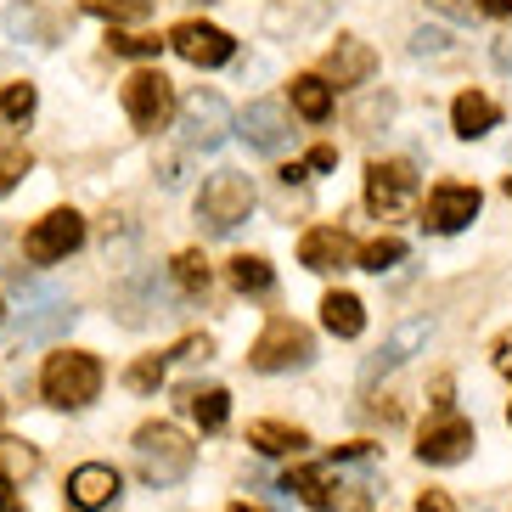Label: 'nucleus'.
I'll list each match as a JSON object with an SVG mask.
<instances>
[{
    "label": "nucleus",
    "instance_id": "nucleus-39",
    "mask_svg": "<svg viewBox=\"0 0 512 512\" xmlns=\"http://www.w3.org/2000/svg\"><path fill=\"white\" fill-rule=\"evenodd\" d=\"M467 6H479L484 17H512V0H467Z\"/></svg>",
    "mask_w": 512,
    "mask_h": 512
},
{
    "label": "nucleus",
    "instance_id": "nucleus-21",
    "mask_svg": "<svg viewBox=\"0 0 512 512\" xmlns=\"http://www.w3.org/2000/svg\"><path fill=\"white\" fill-rule=\"evenodd\" d=\"M321 321H327L332 338H361L366 304L355 299V293H327V299H321Z\"/></svg>",
    "mask_w": 512,
    "mask_h": 512
},
{
    "label": "nucleus",
    "instance_id": "nucleus-8",
    "mask_svg": "<svg viewBox=\"0 0 512 512\" xmlns=\"http://www.w3.org/2000/svg\"><path fill=\"white\" fill-rule=\"evenodd\" d=\"M85 242V214L79 209H51L46 220H34L29 237H23V254L34 259V265H57V259H68Z\"/></svg>",
    "mask_w": 512,
    "mask_h": 512
},
{
    "label": "nucleus",
    "instance_id": "nucleus-15",
    "mask_svg": "<svg viewBox=\"0 0 512 512\" xmlns=\"http://www.w3.org/2000/svg\"><path fill=\"white\" fill-rule=\"evenodd\" d=\"M237 130H242V141H248V147L282 152V141H287V113H282V102H248V107H242V119H237Z\"/></svg>",
    "mask_w": 512,
    "mask_h": 512
},
{
    "label": "nucleus",
    "instance_id": "nucleus-48",
    "mask_svg": "<svg viewBox=\"0 0 512 512\" xmlns=\"http://www.w3.org/2000/svg\"><path fill=\"white\" fill-rule=\"evenodd\" d=\"M0 321H6V310H0Z\"/></svg>",
    "mask_w": 512,
    "mask_h": 512
},
{
    "label": "nucleus",
    "instance_id": "nucleus-7",
    "mask_svg": "<svg viewBox=\"0 0 512 512\" xmlns=\"http://www.w3.org/2000/svg\"><path fill=\"white\" fill-rule=\"evenodd\" d=\"M124 113H130L136 130H147V136L169 130V119H175V85H169L158 68L130 74V79H124Z\"/></svg>",
    "mask_w": 512,
    "mask_h": 512
},
{
    "label": "nucleus",
    "instance_id": "nucleus-32",
    "mask_svg": "<svg viewBox=\"0 0 512 512\" xmlns=\"http://www.w3.org/2000/svg\"><path fill=\"white\" fill-rule=\"evenodd\" d=\"M164 372H169V355H141V361H130V372H124V383H130V389H158V383H164Z\"/></svg>",
    "mask_w": 512,
    "mask_h": 512
},
{
    "label": "nucleus",
    "instance_id": "nucleus-45",
    "mask_svg": "<svg viewBox=\"0 0 512 512\" xmlns=\"http://www.w3.org/2000/svg\"><path fill=\"white\" fill-rule=\"evenodd\" d=\"M226 512H265V507H248V501H237V507H226Z\"/></svg>",
    "mask_w": 512,
    "mask_h": 512
},
{
    "label": "nucleus",
    "instance_id": "nucleus-30",
    "mask_svg": "<svg viewBox=\"0 0 512 512\" xmlns=\"http://www.w3.org/2000/svg\"><path fill=\"white\" fill-rule=\"evenodd\" d=\"M34 102H40V96H34V85H29V79H17V85H6V91H0V119L23 124L34 113Z\"/></svg>",
    "mask_w": 512,
    "mask_h": 512
},
{
    "label": "nucleus",
    "instance_id": "nucleus-41",
    "mask_svg": "<svg viewBox=\"0 0 512 512\" xmlns=\"http://www.w3.org/2000/svg\"><path fill=\"white\" fill-rule=\"evenodd\" d=\"M428 6H439L445 17H473V6H467V0H428Z\"/></svg>",
    "mask_w": 512,
    "mask_h": 512
},
{
    "label": "nucleus",
    "instance_id": "nucleus-10",
    "mask_svg": "<svg viewBox=\"0 0 512 512\" xmlns=\"http://www.w3.org/2000/svg\"><path fill=\"white\" fill-rule=\"evenodd\" d=\"M169 46L181 51L192 68H220V62H231L237 40H231L226 29H214V23H197V17H186V23H175V29H169Z\"/></svg>",
    "mask_w": 512,
    "mask_h": 512
},
{
    "label": "nucleus",
    "instance_id": "nucleus-35",
    "mask_svg": "<svg viewBox=\"0 0 512 512\" xmlns=\"http://www.w3.org/2000/svg\"><path fill=\"white\" fill-rule=\"evenodd\" d=\"M417 512H456V501L445 496V490H422V501H417Z\"/></svg>",
    "mask_w": 512,
    "mask_h": 512
},
{
    "label": "nucleus",
    "instance_id": "nucleus-12",
    "mask_svg": "<svg viewBox=\"0 0 512 512\" xmlns=\"http://www.w3.org/2000/svg\"><path fill=\"white\" fill-rule=\"evenodd\" d=\"M479 186H462V181H439L434 192H428V220H422V226H434V231H445V237H451V231H462L467 220H473V214H479Z\"/></svg>",
    "mask_w": 512,
    "mask_h": 512
},
{
    "label": "nucleus",
    "instance_id": "nucleus-40",
    "mask_svg": "<svg viewBox=\"0 0 512 512\" xmlns=\"http://www.w3.org/2000/svg\"><path fill=\"white\" fill-rule=\"evenodd\" d=\"M332 164H338V147H316L304 169H332Z\"/></svg>",
    "mask_w": 512,
    "mask_h": 512
},
{
    "label": "nucleus",
    "instance_id": "nucleus-38",
    "mask_svg": "<svg viewBox=\"0 0 512 512\" xmlns=\"http://www.w3.org/2000/svg\"><path fill=\"white\" fill-rule=\"evenodd\" d=\"M434 411L451 417V377H434Z\"/></svg>",
    "mask_w": 512,
    "mask_h": 512
},
{
    "label": "nucleus",
    "instance_id": "nucleus-3",
    "mask_svg": "<svg viewBox=\"0 0 512 512\" xmlns=\"http://www.w3.org/2000/svg\"><path fill=\"white\" fill-rule=\"evenodd\" d=\"M310 355H316L310 327L293 316H271L265 332L254 338V349H248V366L254 372H293V366H310Z\"/></svg>",
    "mask_w": 512,
    "mask_h": 512
},
{
    "label": "nucleus",
    "instance_id": "nucleus-18",
    "mask_svg": "<svg viewBox=\"0 0 512 512\" xmlns=\"http://www.w3.org/2000/svg\"><path fill=\"white\" fill-rule=\"evenodd\" d=\"M248 445L265 456H299L304 445H310V434L304 428H293V422H276V417H259L248 422Z\"/></svg>",
    "mask_w": 512,
    "mask_h": 512
},
{
    "label": "nucleus",
    "instance_id": "nucleus-4",
    "mask_svg": "<svg viewBox=\"0 0 512 512\" xmlns=\"http://www.w3.org/2000/svg\"><path fill=\"white\" fill-rule=\"evenodd\" d=\"M366 209L377 220H406L417 209V169L406 158H372L366 164Z\"/></svg>",
    "mask_w": 512,
    "mask_h": 512
},
{
    "label": "nucleus",
    "instance_id": "nucleus-13",
    "mask_svg": "<svg viewBox=\"0 0 512 512\" xmlns=\"http://www.w3.org/2000/svg\"><path fill=\"white\" fill-rule=\"evenodd\" d=\"M124 479H119V467H107V462H85L68 473V501H74L79 512H96L107 507V501H119Z\"/></svg>",
    "mask_w": 512,
    "mask_h": 512
},
{
    "label": "nucleus",
    "instance_id": "nucleus-14",
    "mask_svg": "<svg viewBox=\"0 0 512 512\" xmlns=\"http://www.w3.org/2000/svg\"><path fill=\"white\" fill-rule=\"evenodd\" d=\"M377 68V51L361 46V40H349V34H338V46L321 57V79L327 85H366Z\"/></svg>",
    "mask_w": 512,
    "mask_h": 512
},
{
    "label": "nucleus",
    "instance_id": "nucleus-2",
    "mask_svg": "<svg viewBox=\"0 0 512 512\" xmlns=\"http://www.w3.org/2000/svg\"><path fill=\"white\" fill-rule=\"evenodd\" d=\"M40 394L62 411L91 406L96 394H102V361L85 355V349H57L46 361V372H40Z\"/></svg>",
    "mask_w": 512,
    "mask_h": 512
},
{
    "label": "nucleus",
    "instance_id": "nucleus-46",
    "mask_svg": "<svg viewBox=\"0 0 512 512\" xmlns=\"http://www.w3.org/2000/svg\"><path fill=\"white\" fill-rule=\"evenodd\" d=\"M507 197H512V175H507Z\"/></svg>",
    "mask_w": 512,
    "mask_h": 512
},
{
    "label": "nucleus",
    "instance_id": "nucleus-20",
    "mask_svg": "<svg viewBox=\"0 0 512 512\" xmlns=\"http://www.w3.org/2000/svg\"><path fill=\"white\" fill-rule=\"evenodd\" d=\"M34 473H40V451H34L29 439L0 434V484H6V490H23Z\"/></svg>",
    "mask_w": 512,
    "mask_h": 512
},
{
    "label": "nucleus",
    "instance_id": "nucleus-31",
    "mask_svg": "<svg viewBox=\"0 0 512 512\" xmlns=\"http://www.w3.org/2000/svg\"><path fill=\"white\" fill-rule=\"evenodd\" d=\"M400 259H406V242H400V237H372L361 248V265H366V271H377V276L389 271V265H400Z\"/></svg>",
    "mask_w": 512,
    "mask_h": 512
},
{
    "label": "nucleus",
    "instance_id": "nucleus-1",
    "mask_svg": "<svg viewBox=\"0 0 512 512\" xmlns=\"http://www.w3.org/2000/svg\"><path fill=\"white\" fill-rule=\"evenodd\" d=\"M197 462V445L175 428V422H147L136 428V467L147 484H181Z\"/></svg>",
    "mask_w": 512,
    "mask_h": 512
},
{
    "label": "nucleus",
    "instance_id": "nucleus-47",
    "mask_svg": "<svg viewBox=\"0 0 512 512\" xmlns=\"http://www.w3.org/2000/svg\"><path fill=\"white\" fill-rule=\"evenodd\" d=\"M507 422H512V406H507Z\"/></svg>",
    "mask_w": 512,
    "mask_h": 512
},
{
    "label": "nucleus",
    "instance_id": "nucleus-16",
    "mask_svg": "<svg viewBox=\"0 0 512 512\" xmlns=\"http://www.w3.org/2000/svg\"><path fill=\"white\" fill-rule=\"evenodd\" d=\"M299 265L304 271H344L349 265V237L338 226H310L299 237Z\"/></svg>",
    "mask_w": 512,
    "mask_h": 512
},
{
    "label": "nucleus",
    "instance_id": "nucleus-6",
    "mask_svg": "<svg viewBox=\"0 0 512 512\" xmlns=\"http://www.w3.org/2000/svg\"><path fill=\"white\" fill-rule=\"evenodd\" d=\"M17 287H23V338H29V344H51L57 332L74 327V299H68L62 287L23 282V276H17Z\"/></svg>",
    "mask_w": 512,
    "mask_h": 512
},
{
    "label": "nucleus",
    "instance_id": "nucleus-44",
    "mask_svg": "<svg viewBox=\"0 0 512 512\" xmlns=\"http://www.w3.org/2000/svg\"><path fill=\"white\" fill-rule=\"evenodd\" d=\"M0 512H17V496L6 490V484H0Z\"/></svg>",
    "mask_w": 512,
    "mask_h": 512
},
{
    "label": "nucleus",
    "instance_id": "nucleus-42",
    "mask_svg": "<svg viewBox=\"0 0 512 512\" xmlns=\"http://www.w3.org/2000/svg\"><path fill=\"white\" fill-rule=\"evenodd\" d=\"M496 366L512 377V332H501V344H496Z\"/></svg>",
    "mask_w": 512,
    "mask_h": 512
},
{
    "label": "nucleus",
    "instance_id": "nucleus-37",
    "mask_svg": "<svg viewBox=\"0 0 512 512\" xmlns=\"http://www.w3.org/2000/svg\"><path fill=\"white\" fill-rule=\"evenodd\" d=\"M411 51H445V34H439V29H417Z\"/></svg>",
    "mask_w": 512,
    "mask_h": 512
},
{
    "label": "nucleus",
    "instance_id": "nucleus-33",
    "mask_svg": "<svg viewBox=\"0 0 512 512\" xmlns=\"http://www.w3.org/2000/svg\"><path fill=\"white\" fill-rule=\"evenodd\" d=\"M389 119H394V96H372V102L355 107V119H349V124H355L361 136H372L377 124H389Z\"/></svg>",
    "mask_w": 512,
    "mask_h": 512
},
{
    "label": "nucleus",
    "instance_id": "nucleus-25",
    "mask_svg": "<svg viewBox=\"0 0 512 512\" xmlns=\"http://www.w3.org/2000/svg\"><path fill=\"white\" fill-rule=\"evenodd\" d=\"M6 23H12V34H29L34 46H51V40H57L46 6H34V0H17L12 12H6Z\"/></svg>",
    "mask_w": 512,
    "mask_h": 512
},
{
    "label": "nucleus",
    "instance_id": "nucleus-28",
    "mask_svg": "<svg viewBox=\"0 0 512 512\" xmlns=\"http://www.w3.org/2000/svg\"><path fill=\"white\" fill-rule=\"evenodd\" d=\"M175 282H181V293H209V259L197 254V248L175 254Z\"/></svg>",
    "mask_w": 512,
    "mask_h": 512
},
{
    "label": "nucleus",
    "instance_id": "nucleus-24",
    "mask_svg": "<svg viewBox=\"0 0 512 512\" xmlns=\"http://www.w3.org/2000/svg\"><path fill=\"white\" fill-rule=\"evenodd\" d=\"M186 406H192V417H197L203 434H220L226 417H231V394L226 389H186Z\"/></svg>",
    "mask_w": 512,
    "mask_h": 512
},
{
    "label": "nucleus",
    "instance_id": "nucleus-34",
    "mask_svg": "<svg viewBox=\"0 0 512 512\" xmlns=\"http://www.w3.org/2000/svg\"><path fill=\"white\" fill-rule=\"evenodd\" d=\"M23 175H29V152L23 147H0V192H12Z\"/></svg>",
    "mask_w": 512,
    "mask_h": 512
},
{
    "label": "nucleus",
    "instance_id": "nucleus-29",
    "mask_svg": "<svg viewBox=\"0 0 512 512\" xmlns=\"http://www.w3.org/2000/svg\"><path fill=\"white\" fill-rule=\"evenodd\" d=\"M107 51L113 57H158L164 40L158 34H124V29H107Z\"/></svg>",
    "mask_w": 512,
    "mask_h": 512
},
{
    "label": "nucleus",
    "instance_id": "nucleus-17",
    "mask_svg": "<svg viewBox=\"0 0 512 512\" xmlns=\"http://www.w3.org/2000/svg\"><path fill=\"white\" fill-rule=\"evenodd\" d=\"M422 338H428V321H406V327L394 332L389 344L377 349V355H366V366H361V383H366V389H372L377 377H383V372H394V366L406 361V355H411V349L422 344Z\"/></svg>",
    "mask_w": 512,
    "mask_h": 512
},
{
    "label": "nucleus",
    "instance_id": "nucleus-9",
    "mask_svg": "<svg viewBox=\"0 0 512 512\" xmlns=\"http://www.w3.org/2000/svg\"><path fill=\"white\" fill-rule=\"evenodd\" d=\"M226 130H231V107H226V96L220 91H192L181 102V136H186V147H220L226 141Z\"/></svg>",
    "mask_w": 512,
    "mask_h": 512
},
{
    "label": "nucleus",
    "instance_id": "nucleus-5",
    "mask_svg": "<svg viewBox=\"0 0 512 512\" xmlns=\"http://www.w3.org/2000/svg\"><path fill=\"white\" fill-rule=\"evenodd\" d=\"M248 214H254V186H248V175L220 169V175L203 181V192H197V220L209 231H231V226H242Z\"/></svg>",
    "mask_w": 512,
    "mask_h": 512
},
{
    "label": "nucleus",
    "instance_id": "nucleus-27",
    "mask_svg": "<svg viewBox=\"0 0 512 512\" xmlns=\"http://www.w3.org/2000/svg\"><path fill=\"white\" fill-rule=\"evenodd\" d=\"M79 6H85L91 17H107L113 29H119V23H141V17H152V0H79Z\"/></svg>",
    "mask_w": 512,
    "mask_h": 512
},
{
    "label": "nucleus",
    "instance_id": "nucleus-43",
    "mask_svg": "<svg viewBox=\"0 0 512 512\" xmlns=\"http://www.w3.org/2000/svg\"><path fill=\"white\" fill-rule=\"evenodd\" d=\"M496 62L512 74V34H507V40H496Z\"/></svg>",
    "mask_w": 512,
    "mask_h": 512
},
{
    "label": "nucleus",
    "instance_id": "nucleus-22",
    "mask_svg": "<svg viewBox=\"0 0 512 512\" xmlns=\"http://www.w3.org/2000/svg\"><path fill=\"white\" fill-rule=\"evenodd\" d=\"M287 96H293V107H299V119L321 124L332 113V85L321 74H299L293 85H287Z\"/></svg>",
    "mask_w": 512,
    "mask_h": 512
},
{
    "label": "nucleus",
    "instance_id": "nucleus-26",
    "mask_svg": "<svg viewBox=\"0 0 512 512\" xmlns=\"http://www.w3.org/2000/svg\"><path fill=\"white\" fill-rule=\"evenodd\" d=\"M231 287H237V293H271L276 271L259 254H237V259H231Z\"/></svg>",
    "mask_w": 512,
    "mask_h": 512
},
{
    "label": "nucleus",
    "instance_id": "nucleus-19",
    "mask_svg": "<svg viewBox=\"0 0 512 512\" xmlns=\"http://www.w3.org/2000/svg\"><path fill=\"white\" fill-rule=\"evenodd\" d=\"M496 119H501V107L490 102V96H479V91H462L451 102V124H456L462 141H479L484 130H496Z\"/></svg>",
    "mask_w": 512,
    "mask_h": 512
},
{
    "label": "nucleus",
    "instance_id": "nucleus-36",
    "mask_svg": "<svg viewBox=\"0 0 512 512\" xmlns=\"http://www.w3.org/2000/svg\"><path fill=\"white\" fill-rule=\"evenodd\" d=\"M209 338H186V344L181 349H175V361H209Z\"/></svg>",
    "mask_w": 512,
    "mask_h": 512
},
{
    "label": "nucleus",
    "instance_id": "nucleus-11",
    "mask_svg": "<svg viewBox=\"0 0 512 512\" xmlns=\"http://www.w3.org/2000/svg\"><path fill=\"white\" fill-rule=\"evenodd\" d=\"M479 445V434H473V422H462V417H439V422H428L422 428V439H417V456L428 467H451V462H467V451Z\"/></svg>",
    "mask_w": 512,
    "mask_h": 512
},
{
    "label": "nucleus",
    "instance_id": "nucleus-23",
    "mask_svg": "<svg viewBox=\"0 0 512 512\" xmlns=\"http://www.w3.org/2000/svg\"><path fill=\"white\" fill-rule=\"evenodd\" d=\"M282 490H287V496H299L304 507L332 512V484H327V473H321V467H293V473L282 479Z\"/></svg>",
    "mask_w": 512,
    "mask_h": 512
},
{
    "label": "nucleus",
    "instance_id": "nucleus-49",
    "mask_svg": "<svg viewBox=\"0 0 512 512\" xmlns=\"http://www.w3.org/2000/svg\"><path fill=\"white\" fill-rule=\"evenodd\" d=\"M0 411H6V400H0Z\"/></svg>",
    "mask_w": 512,
    "mask_h": 512
}]
</instances>
